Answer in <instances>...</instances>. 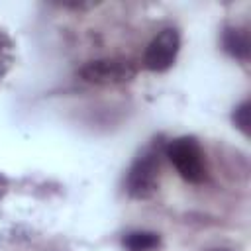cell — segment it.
Here are the masks:
<instances>
[{"label":"cell","instance_id":"1","mask_svg":"<svg viewBox=\"0 0 251 251\" xmlns=\"http://www.w3.org/2000/svg\"><path fill=\"white\" fill-rule=\"evenodd\" d=\"M165 155L186 182L200 184L206 178V159L196 137L180 135L171 139L165 147Z\"/></svg>","mask_w":251,"mask_h":251},{"label":"cell","instance_id":"2","mask_svg":"<svg viewBox=\"0 0 251 251\" xmlns=\"http://www.w3.org/2000/svg\"><path fill=\"white\" fill-rule=\"evenodd\" d=\"M124 184L126 192L135 200H147L159 190V149L155 145L135 157Z\"/></svg>","mask_w":251,"mask_h":251},{"label":"cell","instance_id":"3","mask_svg":"<svg viewBox=\"0 0 251 251\" xmlns=\"http://www.w3.org/2000/svg\"><path fill=\"white\" fill-rule=\"evenodd\" d=\"M84 82L98 84V86H114V84H126L131 82L137 75V67L129 59H96L86 63L76 73Z\"/></svg>","mask_w":251,"mask_h":251},{"label":"cell","instance_id":"4","mask_svg":"<svg viewBox=\"0 0 251 251\" xmlns=\"http://www.w3.org/2000/svg\"><path fill=\"white\" fill-rule=\"evenodd\" d=\"M178 49H180L178 31L175 27H165L149 41L143 53V67L153 73H165L175 65Z\"/></svg>","mask_w":251,"mask_h":251},{"label":"cell","instance_id":"5","mask_svg":"<svg viewBox=\"0 0 251 251\" xmlns=\"http://www.w3.org/2000/svg\"><path fill=\"white\" fill-rule=\"evenodd\" d=\"M222 49L237 59V61H247L251 55V39L247 29L237 27V25H227L222 31Z\"/></svg>","mask_w":251,"mask_h":251},{"label":"cell","instance_id":"6","mask_svg":"<svg viewBox=\"0 0 251 251\" xmlns=\"http://www.w3.org/2000/svg\"><path fill=\"white\" fill-rule=\"evenodd\" d=\"M122 245L126 251H153L161 245V237L155 231L135 229V231H127L122 237Z\"/></svg>","mask_w":251,"mask_h":251},{"label":"cell","instance_id":"7","mask_svg":"<svg viewBox=\"0 0 251 251\" xmlns=\"http://www.w3.org/2000/svg\"><path fill=\"white\" fill-rule=\"evenodd\" d=\"M231 118H233L235 127H237L243 135L249 137V133H251V102H249V100H243L239 106H235Z\"/></svg>","mask_w":251,"mask_h":251},{"label":"cell","instance_id":"8","mask_svg":"<svg viewBox=\"0 0 251 251\" xmlns=\"http://www.w3.org/2000/svg\"><path fill=\"white\" fill-rule=\"evenodd\" d=\"M12 47H14V41L8 37L6 31L0 29V53H12Z\"/></svg>","mask_w":251,"mask_h":251},{"label":"cell","instance_id":"9","mask_svg":"<svg viewBox=\"0 0 251 251\" xmlns=\"http://www.w3.org/2000/svg\"><path fill=\"white\" fill-rule=\"evenodd\" d=\"M10 65H12V53H0V80L8 73Z\"/></svg>","mask_w":251,"mask_h":251}]
</instances>
